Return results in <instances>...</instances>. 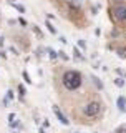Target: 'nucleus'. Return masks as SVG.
<instances>
[{
  "label": "nucleus",
  "mask_w": 126,
  "mask_h": 133,
  "mask_svg": "<svg viewBox=\"0 0 126 133\" xmlns=\"http://www.w3.org/2000/svg\"><path fill=\"white\" fill-rule=\"evenodd\" d=\"M61 83L68 92H75V90H78L81 87L83 77H81V73L76 72V70H67L61 75Z\"/></svg>",
  "instance_id": "nucleus-1"
},
{
  "label": "nucleus",
  "mask_w": 126,
  "mask_h": 133,
  "mask_svg": "<svg viewBox=\"0 0 126 133\" xmlns=\"http://www.w3.org/2000/svg\"><path fill=\"white\" fill-rule=\"evenodd\" d=\"M100 112H101V105H100L98 101H90V103H86V105H85V108H83L85 117H88V118L98 117Z\"/></svg>",
  "instance_id": "nucleus-2"
},
{
  "label": "nucleus",
  "mask_w": 126,
  "mask_h": 133,
  "mask_svg": "<svg viewBox=\"0 0 126 133\" xmlns=\"http://www.w3.org/2000/svg\"><path fill=\"white\" fill-rule=\"evenodd\" d=\"M53 112H55V115H56V118H58L60 121H61L63 125H68V123H70V120H68L67 117H65V115H63L61 112H60V108L56 105H53Z\"/></svg>",
  "instance_id": "nucleus-3"
},
{
  "label": "nucleus",
  "mask_w": 126,
  "mask_h": 133,
  "mask_svg": "<svg viewBox=\"0 0 126 133\" xmlns=\"http://www.w3.org/2000/svg\"><path fill=\"white\" fill-rule=\"evenodd\" d=\"M114 17L118 20H126V7H116L114 8Z\"/></svg>",
  "instance_id": "nucleus-4"
},
{
  "label": "nucleus",
  "mask_w": 126,
  "mask_h": 133,
  "mask_svg": "<svg viewBox=\"0 0 126 133\" xmlns=\"http://www.w3.org/2000/svg\"><path fill=\"white\" fill-rule=\"evenodd\" d=\"M116 103H118V108L121 110V112H126V98L124 97H119Z\"/></svg>",
  "instance_id": "nucleus-5"
},
{
  "label": "nucleus",
  "mask_w": 126,
  "mask_h": 133,
  "mask_svg": "<svg viewBox=\"0 0 126 133\" xmlns=\"http://www.w3.org/2000/svg\"><path fill=\"white\" fill-rule=\"evenodd\" d=\"M114 85L121 88V87H124V80H123V78H114Z\"/></svg>",
  "instance_id": "nucleus-6"
},
{
  "label": "nucleus",
  "mask_w": 126,
  "mask_h": 133,
  "mask_svg": "<svg viewBox=\"0 0 126 133\" xmlns=\"http://www.w3.org/2000/svg\"><path fill=\"white\" fill-rule=\"evenodd\" d=\"M91 80H93V82H94V85H96V87H98V88H100V90H101V88H103V83H101V82H100V80H98V78H96V77H93V78H91Z\"/></svg>",
  "instance_id": "nucleus-7"
},
{
  "label": "nucleus",
  "mask_w": 126,
  "mask_h": 133,
  "mask_svg": "<svg viewBox=\"0 0 126 133\" xmlns=\"http://www.w3.org/2000/svg\"><path fill=\"white\" fill-rule=\"evenodd\" d=\"M118 55L121 58H126V48H118Z\"/></svg>",
  "instance_id": "nucleus-8"
},
{
  "label": "nucleus",
  "mask_w": 126,
  "mask_h": 133,
  "mask_svg": "<svg viewBox=\"0 0 126 133\" xmlns=\"http://www.w3.org/2000/svg\"><path fill=\"white\" fill-rule=\"evenodd\" d=\"M12 5H13V7H15V8H17V10H18V12H22V13H23V12H25V8H23V7H22V5H18V4H13V2H12Z\"/></svg>",
  "instance_id": "nucleus-9"
},
{
  "label": "nucleus",
  "mask_w": 126,
  "mask_h": 133,
  "mask_svg": "<svg viewBox=\"0 0 126 133\" xmlns=\"http://www.w3.org/2000/svg\"><path fill=\"white\" fill-rule=\"evenodd\" d=\"M47 27H48V30H50V32H51V33H56V28H55V27H53V25H51V23H50V22H47Z\"/></svg>",
  "instance_id": "nucleus-10"
},
{
  "label": "nucleus",
  "mask_w": 126,
  "mask_h": 133,
  "mask_svg": "<svg viewBox=\"0 0 126 133\" xmlns=\"http://www.w3.org/2000/svg\"><path fill=\"white\" fill-rule=\"evenodd\" d=\"M73 53H75V57H76V58H80V60L83 58V57H81V53H80V50H78V48H73Z\"/></svg>",
  "instance_id": "nucleus-11"
},
{
  "label": "nucleus",
  "mask_w": 126,
  "mask_h": 133,
  "mask_svg": "<svg viewBox=\"0 0 126 133\" xmlns=\"http://www.w3.org/2000/svg\"><path fill=\"white\" fill-rule=\"evenodd\" d=\"M18 92H20V97H23V95H25V88H23V85H18Z\"/></svg>",
  "instance_id": "nucleus-12"
},
{
  "label": "nucleus",
  "mask_w": 126,
  "mask_h": 133,
  "mask_svg": "<svg viewBox=\"0 0 126 133\" xmlns=\"http://www.w3.org/2000/svg\"><path fill=\"white\" fill-rule=\"evenodd\" d=\"M48 53H50V58H56V52H53L51 48H48Z\"/></svg>",
  "instance_id": "nucleus-13"
},
{
  "label": "nucleus",
  "mask_w": 126,
  "mask_h": 133,
  "mask_svg": "<svg viewBox=\"0 0 126 133\" xmlns=\"http://www.w3.org/2000/svg\"><path fill=\"white\" fill-rule=\"evenodd\" d=\"M23 78H25V82H27V83H32V80H30V77H28L27 72H23Z\"/></svg>",
  "instance_id": "nucleus-14"
},
{
  "label": "nucleus",
  "mask_w": 126,
  "mask_h": 133,
  "mask_svg": "<svg viewBox=\"0 0 126 133\" xmlns=\"http://www.w3.org/2000/svg\"><path fill=\"white\" fill-rule=\"evenodd\" d=\"M126 131V125H123V126H119L118 130H116V133H124Z\"/></svg>",
  "instance_id": "nucleus-15"
},
{
  "label": "nucleus",
  "mask_w": 126,
  "mask_h": 133,
  "mask_svg": "<svg viewBox=\"0 0 126 133\" xmlns=\"http://www.w3.org/2000/svg\"><path fill=\"white\" fill-rule=\"evenodd\" d=\"M78 47H80V48H86V43H85L83 40H80L78 42Z\"/></svg>",
  "instance_id": "nucleus-16"
},
{
  "label": "nucleus",
  "mask_w": 126,
  "mask_h": 133,
  "mask_svg": "<svg viewBox=\"0 0 126 133\" xmlns=\"http://www.w3.org/2000/svg\"><path fill=\"white\" fill-rule=\"evenodd\" d=\"M116 72H118L119 75H121V77H124V75H126V73H124V70H121V68H116Z\"/></svg>",
  "instance_id": "nucleus-17"
},
{
  "label": "nucleus",
  "mask_w": 126,
  "mask_h": 133,
  "mask_svg": "<svg viewBox=\"0 0 126 133\" xmlns=\"http://www.w3.org/2000/svg\"><path fill=\"white\" fill-rule=\"evenodd\" d=\"M33 30H35V33H37V35H38V37H42V32H40V30H38V28H37V27H33Z\"/></svg>",
  "instance_id": "nucleus-18"
},
{
  "label": "nucleus",
  "mask_w": 126,
  "mask_h": 133,
  "mask_svg": "<svg viewBox=\"0 0 126 133\" xmlns=\"http://www.w3.org/2000/svg\"><path fill=\"white\" fill-rule=\"evenodd\" d=\"M58 53H60V57H61V58H68V57L65 55V52H58Z\"/></svg>",
  "instance_id": "nucleus-19"
},
{
  "label": "nucleus",
  "mask_w": 126,
  "mask_h": 133,
  "mask_svg": "<svg viewBox=\"0 0 126 133\" xmlns=\"http://www.w3.org/2000/svg\"><path fill=\"white\" fill-rule=\"evenodd\" d=\"M2 43H4V38H0V47H2Z\"/></svg>",
  "instance_id": "nucleus-20"
}]
</instances>
